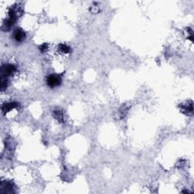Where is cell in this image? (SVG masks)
I'll return each instance as SVG.
<instances>
[{
	"label": "cell",
	"instance_id": "1",
	"mask_svg": "<svg viewBox=\"0 0 194 194\" xmlns=\"http://www.w3.org/2000/svg\"><path fill=\"white\" fill-rule=\"evenodd\" d=\"M16 70H17L16 67L13 65H11V64L2 65V67L1 68V77H10L15 73Z\"/></svg>",
	"mask_w": 194,
	"mask_h": 194
},
{
	"label": "cell",
	"instance_id": "2",
	"mask_svg": "<svg viewBox=\"0 0 194 194\" xmlns=\"http://www.w3.org/2000/svg\"><path fill=\"white\" fill-rule=\"evenodd\" d=\"M47 85L51 88H54L58 87L61 84V78L56 74H51L46 79Z\"/></svg>",
	"mask_w": 194,
	"mask_h": 194
},
{
	"label": "cell",
	"instance_id": "3",
	"mask_svg": "<svg viewBox=\"0 0 194 194\" xmlns=\"http://www.w3.org/2000/svg\"><path fill=\"white\" fill-rule=\"evenodd\" d=\"M14 184L9 181L2 182L1 184V192L4 193H14Z\"/></svg>",
	"mask_w": 194,
	"mask_h": 194
},
{
	"label": "cell",
	"instance_id": "4",
	"mask_svg": "<svg viewBox=\"0 0 194 194\" xmlns=\"http://www.w3.org/2000/svg\"><path fill=\"white\" fill-rule=\"evenodd\" d=\"M26 37V33L21 28H17L14 30V38L17 42H22Z\"/></svg>",
	"mask_w": 194,
	"mask_h": 194
},
{
	"label": "cell",
	"instance_id": "5",
	"mask_svg": "<svg viewBox=\"0 0 194 194\" xmlns=\"http://www.w3.org/2000/svg\"><path fill=\"white\" fill-rule=\"evenodd\" d=\"M18 107V104L14 102H5L2 105V110L4 113H7L9 111L12 110L14 108H17Z\"/></svg>",
	"mask_w": 194,
	"mask_h": 194
},
{
	"label": "cell",
	"instance_id": "6",
	"mask_svg": "<svg viewBox=\"0 0 194 194\" xmlns=\"http://www.w3.org/2000/svg\"><path fill=\"white\" fill-rule=\"evenodd\" d=\"M182 112H184V113L187 114L188 115L189 113H193V103H190L189 105H183L181 107Z\"/></svg>",
	"mask_w": 194,
	"mask_h": 194
},
{
	"label": "cell",
	"instance_id": "7",
	"mask_svg": "<svg viewBox=\"0 0 194 194\" xmlns=\"http://www.w3.org/2000/svg\"><path fill=\"white\" fill-rule=\"evenodd\" d=\"M58 49L61 51V53H65V54H68L71 52V48L67 45L66 44H60L58 46Z\"/></svg>",
	"mask_w": 194,
	"mask_h": 194
},
{
	"label": "cell",
	"instance_id": "8",
	"mask_svg": "<svg viewBox=\"0 0 194 194\" xmlns=\"http://www.w3.org/2000/svg\"><path fill=\"white\" fill-rule=\"evenodd\" d=\"M55 118L57 119L59 122H62L63 121V114L61 112V110H56L53 113Z\"/></svg>",
	"mask_w": 194,
	"mask_h": 194
},
{
	"label": "cell",
	"instance_id": "9",
	"mask_svg": "<svg viewBox=\"0 0 194 194\" xmlns=\"http://www.w3.org/2000/svg\"><path fill=\"white\" fill-rule=\"evenodd\" d=\"M8 86V81L6 77H1V84H0V87H1V90L4 91Z\"/></svg>",
	"mask_w": 194,
	"mask_h": 194
},
{
	"label": "cell",
	"instance_id": "10",
	"mask_svg": "<svg viewBox=\"0 0 194 194\" xmlns=\"http://www.w3.org/2000/svg\"><path fill=\"white\" fill-rule=\"evenodd\" d=\"M39 49H40V50L42 52V53H44V52H45V51L47 50L48 49V44L47 43H43L42 44V45L39 47Z\"/></svg>",
	"mask_w": 194,
	"mask_h": 194
}]
</instances>
